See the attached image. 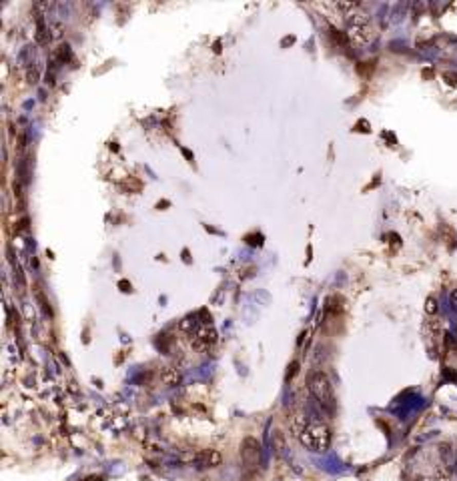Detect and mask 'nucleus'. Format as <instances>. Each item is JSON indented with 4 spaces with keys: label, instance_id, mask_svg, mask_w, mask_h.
<instances>
[{
    "label": "nucleus",
    "instance_id": "nucleus-10",
    "mask_svg": "<svg viewBox=\"0 0 457 481\" xmlns=\"http://www.w3.org/2000/svg\"><path fill=\"white\" fill-rule=\"evenodd\" d=\"M445 79H453L451 84H457V74H449V72H445Z\"/></svg>",
    "mask_w": 457,
    "mask_h": 481
},
{
    "label": "nucleus",
    "instance_id": "nucleus-8",
    "mask_svg": "<svg viewBox=\"0 0 457 481\" xmlns=\"http://www.w3.org/2000/svg\"><path fill=\"white\" fill-rule=\"evenodd\" d=\"M425 311L429 315H435L437 313V301L433 299V297H429L427 301H425Z\"/></svg>",
    "mask_w": 457,
    "mask_h": 481
},
{
    "label": "nucleus",
    "instance_id": "nucleus-1",
    "mask_svg": "<svg viewBox=\"0 0 457 481\" xmlns=\"http://www.w3.org/2000/svg\"><path fill=\"white\" fill-rule=\"evenodd\" d=\"M347 36L355 44H369L375 39V30L367 18V14L359 12L357 8L347 14Z\"/></svg>",
    "mask_w": 457,
    "mask_h": 481
},
{
    "label": "nucleus",
    "instance_id": "nucleus-7",
    "mask_svg": "<svg viewBox=\"0 0 457 481\" xmlns=\"http://www.w3.org/2000/svg\"><path fill=\"white\" fill-rule=\"evenodd\" d=\"M161 381H163L165 385H168V387H173V385H179L181 375H179V371H177V369H173V367H165V369H163V373H161Z\"/></svg>",
    "mask_w": 457,
    "mask_h": 481
},
{
    "label": "nucleus",
    "instance_id": "nucleus-5",
    "mask_svg": "<svg viewBox=\"0 0 457 481\" xmlns=\"http://www.w3.org/2000/svg\"><path fill=\"white\" fill-rule=\"evenodd\" d=\"M195 461L199 463V467H219L223 461V455L217 449H205V451L197 453Z\"/></svg>",
    "mask_w": 457,
    "mask_h": 481
},
{
    "label": "nucleus",
    "instance_id": "nucleus-9",
    "mask_svg": "<svg viewBox=\"0 0 457 481\" xmlns=\"http://www.w3.org/2000/svg\"><path fill=\"white\" fill-rule=\"evenodd\" d=\"M451 307H453V309L457 311V289L453 291V293H451Z\"/></svg>",
    "mask_w": 457,
    "mask_h": 481
},
{
    "label": "nucleus",
    "instance_id": "nucleus-6",
    "mask_svg": "<svg viewBox=\"0 0 457 481\" xmlns=\"http://www.w3.org/2000/svg\"><path fill=\"white\" fill-rule=\"evenodd\" d=\"M195 337H197L199 341H203V343H215V341H217V331H215V329L207 323V325L197 327Z\"/></svg>",
    "mask_w": 457,
    "mask_h": 481
},
{
    "label": "nucleus",
    "instance_id": "nucleus-3",
    "mask_svg": "<svg viewBox=\"0 0 457 481\" xmlns=\"http://www.w3.org/2000/svg\"><path fill=\"white\" fill-rule=\"evenodd\" d=\"M309 389L311 393L317 397V401L325 407L333 409L335 407V393H333V385L329 381V377L325 375L323 371H315L311 377H309Z\"/></svg>",
    "mask_w": 457,
    "mask_h": 481
},
{
    "label": "nucleus",
    "instance_id": "nucleus-4",
    "mask_svg": "<svg viewBox=\"0 0 457 481\" xmlns=\"http://www.w3.org/2000/svg\"><path fill=\"white\" fill-rule=\"evenodd\" d=\"M241 455H243V461L247 465H257L261 461V445L259 441L253 439V437H247V439L241 443Z\"/></svg>",
    "mask_w": 457,
    "mask_h": 481
},
{
    "label": "nucleus",
    "instance_id": "nucleus-2",
    "mask_svg": "<svg viewBox=\"0 0 457 481\" xmlns=\"http://www.w3.org/2000/svg\"><path fill=\"white\" fill-rule=\"evenodd\" d=\"M299 439H301V443L305 447H311L315 451H327L329 443H331V433H329V427L325 423L311 421V423L305 425V429L301 431Z\"/></svg>",
    "mask_w": 457,
    "mask_h": 481
},
{
    "label": "nucleus",
    "instance_id": "nucleus-11",
    "mask_svg": "<svg viewBox=\"0 0 457 481\" xmlns=\"http://www.w3.org/2000/svg\"><path fill=\"white\" fill-rule=\"evenodd\" d=\"M84 481H103V477H99V475H90V477H86Z\"/></svg>",
    "mask_w": 457,
    "mask_h": 481
}]
</instances>
